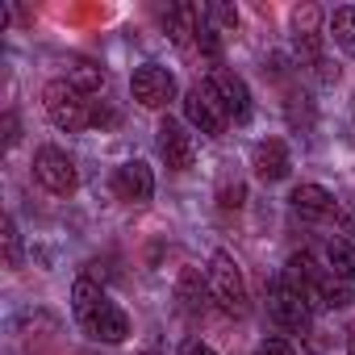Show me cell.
Returning a JSON list of instances; mask_svg holds the SVG:
<instances>
[{"label":"cell","instance_id":"obj_1","mask_svg":"<svg viewBox=\"0 0 355 355\" xmlns=\"http://www.w3.org/2000/svg\"><path fill=\"white\" fill-rule=\"evenodd\" d=\"M205 276H209V288H214V301L230 313V318H243L247 309H251V293H247V276H243V268H239V259L230 255V251H214L209 255V268H205Z\"/></svg>","mask_w":355,"mask_h":355},{"label":"cell","instance_id":"obj_2","mask_svg":"<svg viewBox=\"0 0 355 355\" xmlns=\"http://www.w3.org/2000/svg\"><path fill=\"white\" fill-rule=\"evenodd\" d=\"M42 109H46L51 125L63 130V134H80V130L92 125V105H88V96H84L80 88H71L67 80H51V84L42 88Z\"/></svg>","mask_w":355,"mask_h":355},{"label":"cell","instance_id":"obj_3","mask_svg":"<svg viewBox=\"0 0 355 355\" xmlns=\"http://www.w3.org/2000/svg\"><path fill=\"white\" fill-rule=\"evenodd\" d=\"M268 313H272L284 330H293V334H305V330L313 326V305H309L305 288H301L288 272H280V276L268 284Z\"/></svg>","mask_w":355,"mask_h":355},{"label":"cell","instance_id":"obj_4","mask_svg":"<svg viewBox=\"0 0 355 355\" xmlns=\"http://www.w3.org/2000/svg\"><path fill=\"white\" fill-rule=\"evenodd\" d=\"M184 121H189L193 130H201L205 138H222V134L230 130V113H226V105L218 101V92L209 88V80H201V84H193V88L184 92Z\"/></svg>","mask_w":355,"mask_h":355},{"label":"cell","instance_id":"obj_5","mask_svg":"<svg viewBox=\"0 0 355 355\" xmlns=\"http://www.w3.org/2000/svg\"><path fill=\"white\" fill-rule=\"evenodd\" d=\"M34 180H38L46 193H55V197H71V193L80 189V171H76V163H71L67 150H59V146H38V155H34Z\"/></svg>","mask_w":355,"mask_h":355},{"label":"cell","instance_id":"obj_6","mask_svg":"<svg viewBox=\"0 0 355 355\" xmlns=\"http://www.w3.org/2000/svg\"><path fill=\"white\" fill-rule=\"evenodd\" d=\"M130 92H134V101L142 109H167L175 101V76L167 67H159V63H142L130 76Z\"/></svg>","mask_w":355,"mask_h":355},{"label":"cell","instance_id":"obj_7","mask_svg":"<svg viewBox=\"0 0 355 355\" xmlns=\"http://www.w3.org/2000/svg\"><path fill=\"white\" fill-rule=\"evenodd\" d=\"M159 155H163L167 171H189L197 163V138L189 134L184 121H175V117L159 121Z\"/></svg>","mask_w":355,"mask_h":355},{"label":"cell","instance_id":"obj_8","mask_svg":"<svg viewBox=\"0 0 355 355\" xmlns=\"http://www.w3.org/2000/svg\"><path fill=\"white\" fill-rule=\"evenodd\" d=\"M288 26H293L297 59L309 63V67H318V63L326 59V55H322V9H318V5H297L293 17H288Z\"/></svg>","mask_w":355,"mask_h":355},{"label":"cell","instance_id":"obj_9","mask_svg":"<svg viewBox=\"0 0 355 355\" xmlns=\"http://www.w3.org/2000/svg\"><path fill=\"white\" fill-rule=\"evenodd\" d=\"M209 88L218 92V101L226 105V113H230L234 125H247V121H251V88H247V80H243L239 71L214 67V71H209Z\"/></svg>","mask_w":355,"mask_h":355},{"label":"cell","instance_id":"obj_10","mask_svg":"<svg viewBox=\"0 0 355 355\" xmlns=\"http://www.w3.org/2000/svg\"><path fill=\"white\" fill-rule=\"evenodd\" d=\"M113 193H117V201L146 205V201L155 197V171H150L142 159H125V163L113 171Z\"/></svg>","mask_w":355,"mask_h":355},{"label":"cell","instance_id":"obj_11","mask_svg":"<svg viewBox=\"0 0 355 355\" xmlns=\"http://www.w3.org/2000/svg\"><path fill=\"white\" fill-rule=\"evenodd\" d=\"M251 167H255V175H259L263 184L284 180V175L293 171V155H288L284 138H259L255 150H251Z\"/></svg>","mask_w":355,"mask_h":355},{"label":"cell","instance_id":"obj_12","mask_svg":"<svg viewBox=\"0 0 355 355\" xmlns=\"http://www.w3.org/2000/svg\"><path fill=\"white\" fill-rule=\"evenodd\" d=\"M288 209H293L297 218H305V222H326L330 214H338V201H334V193L322 189V184H297V189L288 193Z\"/></svg>","mask_w":355,"mask_h":355},{"label":"cell","instance_id":"obj_13","mask_svg":"<svg viewBox=\"0 0 355 355\" xmlns=\"http://www.w3.org/2000/svg\"><path fill=\"white\" fill-rule=\"evenodd\" d=\"M175 301H180L184 313L201 318L214 301V288H209V276L201 268H180V276H175Z\"/></svg>","mask_w":355,"mask_h":355},{"label":"cell","instance_id":"obj_14","mask_svg":"<svg viewBox=\"0 0 355 355\" xmlns=\"http://www.w3.org/2000/svg\"><path fill=\"white\" fill-rule=\"evenodd\" d=\"M201 21H205V9H201V5H171V9L163 13V30H167V38H171L175 46H193Z\"/></svg>","mask_w":355,"mask_h":355},{"label":"cell","instance_id":"obj_15","mask_svg":"<svg viewBox=\"0 0 355 355\" xmlns=\"http://www.w3.org/2000/svg\"><path fill=\"white\" fill-rule=\"evenodd\" d=\"M96 343H125L130 338V318H125V309L121 305H113V301H105L101 309H96V318L84 326Z\"/></svg>","mask_w":355,"mask_h":355},{"label":"cell","instance_id":"obj_16","mask_svg":"<svg viewBox=\"0 0 355 355\" xmlns=\"http://www.w3.org/2000/svg\"><path fill=\"white\" fill-rule=\"evenodd\" d=\"M67 84L80 88L84 96H92V92H105L109 71H105V63H96L88 55H67Z\"/></svg>","mask_w":355,"mask_h":355},{"label":"cell","instance_id":"obj_17","mask_svg":"<svg viewBox=\"0 0 355 355\" xmlns=\"http://www.w3.org/2000/svg\"><path fill=\"white\" fill-rule=\"evenodd\" d=\"M105 301H109V297H105V288H101L92 276H80V280L71 284V313H76V322H80V326H88Z\"/></svg>","mask_w":355,"mask_h":355},{"label":"cell","instance_id":"obj_18","mask_svg":"<svg viewBox=\"0 0 355 355\" xmlns=\"http://www.w3.org/2000/svg\"><path fill=\"white\" fill-rule=\"evenodd\" d=\"M305 297H309V305H313V309H343V305L351 301V284H347V280H338L334 272H326L318 284H309V288H305Z\"/></svg>","mask_w":355,"mask_h":355},{"label":"cell","instance_id":"obj_19","mask_svg":"<svg viewBox=\"0 0 355 355\" xmlns=\"http://www.w3.org/2000/svg\"><path fill=\"white\" fill-rule=\"evenodd\" d=\"M326 268L338 276V280H355V243L351 239H330L326 243Z\"/></svg>","mask_w":355,"mask_h":355},{"label":"cell","instance_id":"obj_20","mask_svg":"<svg viewBox=\"0 0 355 355\" xmlns=\"http://www.w3.org/2000/svg\"><path fill=\"white\" fill-rule=\"evenodd\" d=\"M330 38H334L338 51L355 55V5H343V9L330 13Z\"/></svg>","mask_w":355,"mask_h":355},{"label":"cell","instance_id":"obj_21","mask_svg":"<svg viewBox=\"0 0 355 355\" xmlns=\"http://www.w3.org/2000/svg\"><path fill=\"white\" fill-rule=\"evenodd\" d=\"M205 21H209L218 34H222V30L234 34V30H239V9L226 5V0H214V5H205Z\"/></svg>","mask_w":355,"mask_h":355},{"label":"cell","instance_id":"obj_22","mask_svg":"<svg viewBox=\"0 0 355 355\" xmlns=\"http://www.w3.org/2000/svg\"><path fill=\"white\" fill-rule=\"evenodd\" d=\"M243 201H247L243 180H239V175H222V184H218V205H222V209H243Z\"/></svg>","mask_w":355,"mask_h":355},{"label":"cell","instance_id":"obj_23","mask_svg":"<svg viewBox=\"0 0 355 355\" xmlns=\"http://www.w3.org/2000/svg\"><path fill=\"white\" fill-rule=\"evenodd\" d=\"M0 243H5V263L9 268H21V230H17V222L13 218H5V230H0Z\"/></svg>","mask_w":355,"mask_h":355},{"label":"cell","instance_id":"obj_24","mask_svg":"<svg viewBox=\"0 0 355 355\" xmlns=\"http://www.w3.org/2000/svg\"><path fill=\"white\" fill-rule=\"evenodd\" d=\"M284 113H288V125H301V130H309V121H313V109H309V96L305 92H288Z\"/></svg>","mask_w":355,"mask_h":355},{"label":"cell","instance_id":"obj_25","mask_svg":"<svg viewBox=\"0 0 355 355\" xmlns=\"http://www.w3.org/2000/svg\"><path fill=\"white\" fill-rule=\"evenodd\" d=\"M255 355H297V351H293V343H284V338H263V343L255 347Z\"/></svg>","mask_w":355,"mask_h":355},{"label":"cell","instance_id":"obj_26","mask_svg":"<svg viewBox=\"0 0 355 355\" xmlns=\"http://www.w3.org/2000/svg\"><path fill=\"white\" fill-rule=\"evenodd\" d=\"M17 138H21V125H17V113L9 109L5 113V146H17Z\"/></svg>","mask_w":355,"mask_h":355},{"label":"cell","instance_id":"obj_27","mask_svg":"<svg viewBox=\"0 0 355 355\" xmlns=\"http://www.w3.org/2000/svg\"><path fill=\"white\" fill-rule=\"evenodd\" d=\"M313 71H318V80H322V84H338V63H330V59H322V63H318Z\"/></svg>","mask_w":355,"mask_h":355},{"label":"cell","instance_id":"obj_28","mask_svg":"<svg viewBox=\"0 0 355 355\" xmlns=\"http://www.w3.org/2000/svg\"><path fill=\"white\" fill-rule=\"evenodd\" d=\"M117 117H113V109H105V105H92V125H113Z\"/></svg>","mask_w":355,"mask_h":355},{"label":"cell","instance_id":"obj_29","mask_svg":"<svg viewBox=\"0 0 355 355\" xmlns=\"http://www.w3.org/2000/svg\"><path fill=\"white\" fill-rule=\"evenodd\" d=\"M184 355H218V351H214L209 343H189V347H184Z\"/></svg>","mask_w":355,"mask_h":355},{"label":"cell","instance_id":"obj_30","mask_svg":"<svg viewBox=\"0 0 355 355\" xmlns=\"http://www.w3.org/2000/svg\"><path fill=\"white\" fill-rule=\"evenodd\" d=\"M347 355H355V322L347 326Z\"/></svg>","mask_w":355,"mask_h":355},{"label":"cell","instance_id":"obj_31","mask_svg":"<svg viewBox=\"0 0 355 355\" xmlns=\"http://www.w3.org/2000/svg\"><path fill=\"white\" fill-rule=\"evenodd\" d=\"M138 355H163V351H138Z\"/></svg>","mask_w":355,"mask_h":355}]
</instances>
